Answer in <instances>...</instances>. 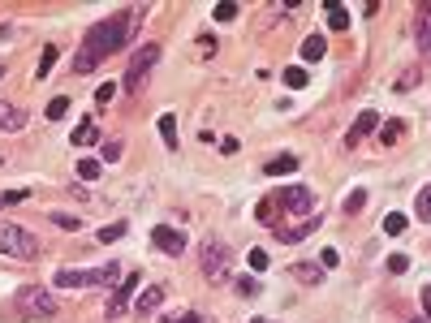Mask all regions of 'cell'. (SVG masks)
I'll return each mask as SVG.
<instances>
[{
  "label": "cell",
  "mask_w": 431,
  "mask_h": 323,
  "mask_svg": "<svg viewBox=\"0 0 431 323\" xmlns=\"http://www.w3.org/2000/svg\"><path fill=\"white\" fill-rule=\"evenodd\" d=\"M121 155H125V147H121L117 138H104V142H100V159H104V164H117Z\"/></svg>",
  "instance_id": "d6986e66"
},
{
  "label": "cell",
  "mask_w": 431,
  "mask_h": 323,
  "mask_svg": "<svg viewBox=\"0 0 431 323\" xmlns=\"http://www.w3.org/2000/svg\"><path fill=\"white\" fill-rule=\"evenodd\" d=\"M121 233H125V224H104V229H100V241H104V246H113Z\"/></svg>",
  "instance_id": "f546056e"
},
{
  "label": "cell",
  "mask_w": 431,
  "mask_h": 323,
  "mask_svg": "<svg viewBox=\"0 0 431 323\" xmlns=\"http://www.w3.org/2000/svg\"><path fill=\"white\" fill-rule=\"evenodd\" d=\"M52 65H56V47L47 43V47H43V56H39V78H47V74H52Z\"/></svg>",
  "instance_id": "4316f807"
},
{
  "label": "cell",
  "mask_w": 431,
  "mask_h": 323,
  "mask_svg": "<svg viewBox=\"0 0 431 323\" xmlns=\"http://www.w3.org/2000/svg\"><path fill=\"white\" fill-rule=\"evenodd\" d=\"M26 203V190H9V194H0V207H18Z\"/></svg>",
  "instance_id": "1f68e13d"
},
{
  "label": "cell",
  "mask_w": 431,
  "mask_h": 323,
  "mask_svg": "<svg viewBox=\"0 0 431 323\" xmlns=\"http://www.w3.org/2000/svg\"><path fill=\"white\" fill-rule=\"evenodd\" d=\"M419 216L431 220V190H419Z\"/></svg>",
  "instance_id": "d590c367"
},
{
  "label": "cell",
  "mask_w": 431,
  "mask_h": 323,
  "mask_svg": "<svg viewBox=\"0 0 431 323\" xmlns=\"http://www.w3.org/2000/svg\"><path fill=\"white\" fill-rule=\"evenodd\" d=\"M319 229V216H307V220H302V224H294V229H280V241H289V246H294V241H302V237H311Z\"/></svg>",
  "instance_id": "8fae6325"
},
{
  "label": "cell",
  "mask_w": 431,
  "mask_h": 323,
  "mask_svg": "<svg viewBox=\"0 0 431 323\" xmlns=\"http://www.w3.org/2000/svg\"><path fill=\"white\" fill-rule=\"evenodd\" d=\"M423 315H427V323H431V285L423 289Z\"/></svg>",
  "instance_id": "60d3db41"
},
{
  "label": "cell",
  "mask_w": 431,
  "mask_h": 323,
  "mask_svg": "<svg viewBox=\"0 0 431 323\" xmlns=\"http://www.w3.org/2000/svg\"><path fill=\"white\" fill-rule=\"evenodd\" d=\"M125 39H130V18H121V13H117V18L95 22V26L87 30L82 47H78V56H74V74H78V78L91 74L104 56H113L117 47H125Z\"/></svg>",
  "instance_id": "6da1fadb"
},
{
  "label": "cell",
  "mask_w": 431,
  "mask_h": 323,
  "mask_svg": "<svg viewBox=\"0 0 431 323\" xmlns=\"http://www.w3.org/2000/svg\"><path fill=\"white\" fill-rule=\"evenodd\" d=\"M52 224H56V229H65V233H78V229H82V220L69 216V212H52Z\"/></svg>",
  "instance_id": "603a6c76"
},
{
  "label": "cell",
  "mask_w": 431,
  "mask_h": 323,
  "mask_svg": "<svg viewBox=\"0 0 431 323\" xmlns=\"http://www.w3.org/2000/svg\"><path fill=\"white\" fill-rule=\"evenodd\" d=\"M414 82H419V69H406L401 78H397V91H410Z\"/></svg>",
  "instance_id": "8d00e7d4"
},
{
  "label": "cell",
  "mask_w": 431,
  "mask_h": 323,
  "mask_svg": "<svg viewBox=\"0 0 431 323\" xmlns=\"http://www.w3.org/2000/svg\"><path fill=\"white\" fill-rule=\"evenodd\" d=\"M276 203L285 207V212H294V216H315V199H311V190L307 186H289V190H280L276 194Z\"/></svg>",
  "instance_id": "52a82bcc"
},
{
  "label": "cell",
  "mask_w": 431,
  "mask_h": 323,
  "mask_svg": "<svg viewBox=\"0 0 431 323\" xmlns=\"http://www.w3.org/2000/svg\"><path fill=\"white\" fill-rule=\"evenodd\" d=\"M74 142H78V147H91V142H95V121H91V117L74 129Z\"/></svg>",
  "instance_id": "7402d4cb"
},
{
  "label": "cell",
  "mask_w": 431,
  "mask_h": 323,
  "mask_svg": "<svg viewBox=\"0 0 431 323\" xmlns=\"http://www.w3.org/2000/svg\"><path fill=\"white\" fill-rule=\"evenodd\" d=\"M324 47H328L324 39H319V35H311L307 43H302V60H319V56H324Z\"/></svg>",
  "instance_id": "44dd1931"
},
{
  "label": "cell",
  "mask_w": 431,
  "mask_h": 323,
  "mask_svg": "<svg viewBox=\"0 0 431 323\" xmlns=\"http://www.w3.org/2000/svg\"><path fill=\"white\" fill-rule=\"evenodd\" d=\"M250 267L263 271V267H267V254H263V250H250Z\"/></svg>",
  "instance_id": "f35d334b"
},
{
  "label": "cell",
  "mask_w": 431,
  "mask_h": 323,
  "mask_svg": "<svg viewBox=\"0 0 431 323\" xmlns=\"http://www.w3.org/2000/svg\"><path fill=\"white\" fill-rule=\"evenodd\" d=\"M294 168H298V159H294V155H276V159H267V168H263V172H267V177H280V172H294Z\"/></svg>",
  "instance_id": "e0dca14e"
},
{
  "label": "cell",
  "mask_w": 431,
  "mask_h": 323,
  "mask_svg": "<svg viewBox=\"0 0 431 323\" xmlns=\"http://www.w3.org/2000/svg\"><path fill=\"white\" fill-rule=\"evenodd\" d=\"M410 323H427V319H410Z\"/></svg>",
  "instance_id": "b9f144b4"
},
{
  "label": "cell",
  "mask_w": 431,
  "mask_h": 323,
  "mask_svg": "<svg viewBox=\"0 0 431 323\" xmlns=\"http://www.w3.org/2000/svg\"><path fill=\"white\" fill-rule=\"evenodd\" d=\"M419 43H427V47H431V5H423V9H419Z\"/></svg>",
  "instance_id": "cb8c5ba5"
},
{
  "label": "cell",
  "mask_w": 431,
  "mask_h": 323,
  "mask_svg": "<svg viewBox=\"0 0 431 323\" xmlns=\"http://www.w3.org/2000/svg\"><path fill=\"white\" fill-rule=\"evenodd\" d=\"M199 263H203V276L212 280V285H220V280H229V246L225 241H207L203 246V254H199Z\"/></svg>",
  "instance_id": "5b68a950"
},
{
  "label": "cell",
  "mask_w": 431,
  "mask_h": 323,
  "mask_svg": "<svg viewBox=\"0 0 431 323\" xmlns=\"http://www.w3.org/2000/svg\"><path fill=\"white\" fill-rule=\"evenodd\" d=\"M13 302H18V311H22L26 319H52V315L60 311V306H56V293H52V289H43V285H22Z\"/></svg>",
  "instance_id": "277c9868"
},
{
  "label": "cell",
  "mask_w": 431,
  "mask_h": 323,
  "mask_svg": "<svg viewBox=\"0 0 431 323\" xmlns=\"http://www.w3.org/2000/svg\"><path fill=\"white\" fill-rule=\"evenodd\" d=\"M0 254L18 258V263H30V258H39V237L13 220H0Z\"/></svg>",
  "instance_id": "7a4b0ae2"
},
{
  "label": "cell",
  "mask_w": 431,
  "mask_h": 323,
  "mask_svg": "<svg viewBox=\"0 0 431 323\" xmlns=\"http://www.w3.org/2000/svg\"><path fill=\"white\" fill-rule=\"evenodd\" d=\"M397 138H406V121H384L379 125V142H384V147H393Z\"/></svg>",
  "instance_id": "2e32d148"
},
{
  "label": "cell",
  "mask_w": 431,
  "mask_h": 323,
  "mask_svg": "<svg viewBox=\"0 0 431 323\" xmlns=\"http://www.w3.org/2000/svg\"><path fill=\"white\" fill-rule=\"evenodd\" d=\"M349 26V9L341 0H328V30H345Z\"/></svg>",
  "instance_id": "5bb4252c"
},
{
  "label": "cell",
  "mask_w": 431,
  "mask_h": 323,
  "mask_svg": "<svg viewBox=\"0 0 431 323\" xmlns=\"http://www.w3.org/2000/svg\"><path fill=\"white\" fill-rule=\"evenodd\" d=\"M371 129H379V117H375V112H371V108H366V112H362V117L354 121V129H349V142H358V138H366V134H371Z\"/></svg>",
  "instance_id": "4fadbf2b"
},
{
  "label": "cell",
  "mask_w": 431,
  "mask_h": 323,
  "mask_svg": "<svg viewBox=\"0 0 431 323\" xmlns=\"http://www.w3.org/2000/svg\"><path fill=\"white\" fill-rule=\"evenodd\" d=\"M117 276H121L117 263H104V267H60L56 285L60 289H91V285H113Z\"/></svg>",
  "instance_id": "3957f363"
},
{
  "label": "cell",
  "mask_w": 431,
  "mask_h": 323,
  "mask_svg": "<svg viewBox=\"0 0 431 323\" xmlns=\"http://www.w3.org/2000/svg\"><path fill=\"white\" fill-rule=\"evenodd\" d=\"M159 323H203V319H199L195 311H181V315H164Z\"/></svg>",
  "instance_id": "836d02e7"
},
{
  "label": "cell",
  "mask_w": 431,
  "mask_h": 323,
  "mask_svg": "<svg viewBox=\"0 0 431 323\" xmlns=\"http://www.w3.org/2000/svg\"><path fill=\"white\" fill-rule=\"evenodd\" d=\"M384 233H388V237H401V233H406V216H401V212H388V216H384Z\"/></svg>",
  "instance_id": "d4e9b609"
},
{
  "label": "cell",
  "mask_w": 431,
  "mask_h": 323,
  "mask_svg": "<svg viewBox=\"0 0 431 323\" xmlns=\"http://www.w3.org/2000/svg\"><path fill=\"white\" fill-rule=\"evenodd\" d=\"M237 18V5L233 0H225V5H216V22H233Z\"/></svg>",
  "instance_id": "4dcf8cb0"
},
{
  "label": "cell",
  "mask_w": 431,
  "mask_h": 323,
  "mask_svg": "<svg viewBox=\"0 0 431 323\" xmlns=\"http://www.w3.org/2000/svg\"><path fill=\"white\" fill-rule=\"evenodd\" d=\"M113 95H117V87H113V82H104V87H95V104H108V100H113Z\"/></svg>",
  "instance_id": "e575fe53"
},
{
  "label": "cell",
  "mask_w": 431,
  "mask_h": 323,
  "mask_svg": "<svg viewBox=\"0 0 431 323\" xmlns=\"http://www.w3.org/2000/svg\"><path fill=\"white\" fill-rule=\"evenodd\" d=\"M100 159H78V177H82V181H95V177H100Z\"/></svg>",
  "instance_id": "484cf974"
},
{
  "label": "cell",
  "mask_w": 431,
  "mask_h": 323,
  "mask_svg": "<svg viewBox=\"0 0 431 323\" xmlns=\"http://www.w3.org/2000/svg\"><path fill=\"white\" fill-rule=\"evenodd\" d=\"M237 289H242V293H246V298H254V293H259V280H250V276H246V280H242V285H237Z\"/></svg>",
  "instance_id": "ab89813d"
},
{
  "label": "cell",
  "mask_w": 431,
  "mask_h": 323,
  "mask_svg": "<svg viewBox=\"0 0 431 323\" xmlns=\"http://www.w3.org/2000/svg\"><path fill=\"white\" fill-rule=\"evenodd\" d=\"M0 78H5V65H0Z\"/></svg>",
  "instance_id": "7bdbcfd3"
},
{
  "label": "cell",
  "mask_w": 431,
  "mask_h": 323,
  "mask_svg": "<svg viewBox=\"0 0 431 323\" xmlns=\"http://www.w3.org/2000/svg\"><path fill=\"white\" fill-rule=\"evenodd\" d=\"M358 207H366V190H354V194H345V212L354 216Z\"/></svg>",
  "instance_id": "f1b7e54d"
},
{
  "label": "cell",
  "mask_w": 431,
  "mask_h": 323,
  "mask_svg": "<svg viewBox=\"0 0 431 323\" xmlns=\"http://www.w3.org/2000/svg\"><path fill=\"white\" fill-rule=\"evenodd\" d=\"M311 82V74L307 69H302V65H289V69H285V87H294V91H302V87H307Z\"/></svg>",
  "instance_id": "ffe728a7"
},
{
  "label": "cell",
  "mask_w": 431,
  "mask_h": 323,
  "mask_svg": "<svg viewBox=\"0 0 431 323\" xmlns=\"http://www.w3.org/2000/svg\"><path fill=\"white\" fill-rule=\"evenodd\" d=\"M151 241H155L164 254H181V250H186V233L173 229V224H155V229H151Z\"/></svg>",
  "instance_id": "ba28073f"
},
{
  "label": "cell",
  "mask_w": 431,
  "mask_h": 323,
  "mask_svg": "<svg viewBox=\"0 0 431 323\" xmlns=\"http://www.w3.org/2000/svg\"><path fill=\"white\" fill-rule=\"evenodd\" d=\"M159 306H164V285H147V289L134 298V311H138V315H155Z\"/></svg>",
  "instance_id": "9c48e42d"
},
{
  "label": "cell",
  "mask_w": 431,
  "mask_h": 323,
  "mask_svg": "<svg viewBox=\"0 0 431 323\" xmlns=\"http://www.w3.org/2000/svg\"><path fill=\"white\" fill-rule=\"evenodd\" d=\"M159 138H164L168 147H177V117H173V112H164V117H159Z\"/></svg>",
  "instance_id": "ac0fdd59"
},
{
  "label": "cell",
  "mask_w": 431,
  "mask_h": 323,
  "mask_svg": "<svg viewBox=\"0 0 431 323\" xmlns=\"http://www.w3.org/2000/svg\"><path fill=\"white\" fill-rule=\"evenodd\" d=\"M388 271H393V276H401V271H410V258H406V254H393V258H388Z\"/></svg>",
  "instance_id": "d6a6232c"
},
{
  "label": "cell",
  "mask_w": 431,
  "mask_h": 323,
  "mask_svg": "<svg viewBox=\"0 0 431 323\" xmlns=\"http://www.w3.org/2000/svg\"><path fill=\"white\" fill-rule=\"evenodd\" d=\"M155 60H159V47H155V43H142L138 52L130 56V69H125V91H138L142 78L155 69Z\"/></svg>",
  "instance_id": "8992f818"
},
{
  "label": "cell",
  "mask_w": 431,
  "mask_h": 323,
  "mask_svg": "<svg viewBox=\"0 0 431 323\" xmlns=\"http://www.w3.org/2000/svg\"><path fill=\"white\" fill-rule=\"evenodd\" d=\"M65 112H69V100H65V95H56V100L47 104V117H52V121H60Z\"/></svg>",
  "instance_id": "83f0119b"
},
{
  "label": "cell",
  "mask_w": 431,
  "mask_h": 323,
  "mask_svg": "<svg viewBox=\"0 0 431 323\" xmlns=\"http://www.w3.org/2000/svg\"><path fill=\"white\" fill-rule=\"evenodd\" d=\"M26 125V108H18V104H0V134H13V129H22Z\"/></svg>",
  "instance_id": "30bf717a"
},
{
  "label": "cell",
  "mask_w": 431,
  "mask_h": 323,
  "mask_svg": "<svg viewBox=\"0 0 431 323\" xmlns=\"http://www.w3.org/2000/svg\"><path fill=\"white\" fill-rule=\"evenodd\" d=\"M254 216H259V224H272V220H276V212H272V203H259V212H254Z\"/></svg>",
  "instance_id": "74e56055"
},
{
  "label": "cell",
  "mask_w": 431,
  "mask_h": 323,
  "mask_svg": "<svg viewBox=\"0 0 431 323\" xmlns=\"http://www.w3.org/2000/svg\"><path fill=\"white\" fill-rule=\"evenodd\" d=\"M134 280H138V276H130V280H121V289H117V293H113V298H108V315H113V319H117V315L125 311V302H130V293H134Z\"/></svg>",
  "instance_id": "7c38bea8"
},
{
  "label": "cell",
  "mask_w": 431,
  "mask_h": 323,
  "mask_svg": "<svg viewBox=\"0 0 431 323\" xmlns=\"http://www.w3.org/2000/svg\"><path fill=\"white\" fill-rule=\"evenodd\" d=\"M289 271H294L302 285H319V280H324V267H319V263H294Z\"/></svg>",
  "instance_id": "9a60e30c"
}]
</instances>
